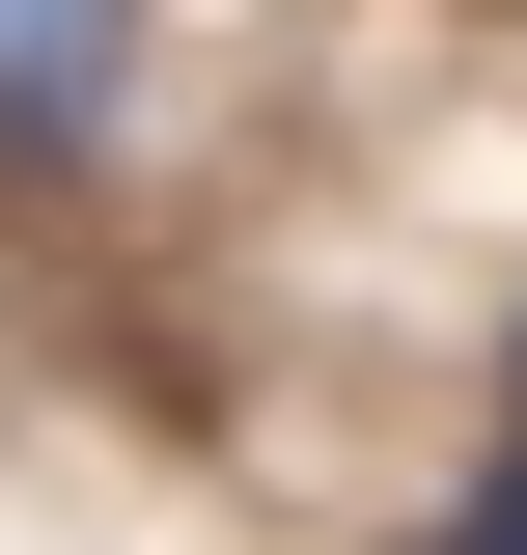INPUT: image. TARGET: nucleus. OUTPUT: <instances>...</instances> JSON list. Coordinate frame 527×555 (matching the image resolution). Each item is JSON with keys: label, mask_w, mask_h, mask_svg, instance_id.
Wrapping results in <instances>:
<instances>
[{"label": "nucleus", "mask_w": 527, "mask_h": 555, "mask_svg": "<svg viewBox=\"0 0 527 555\" xmlns=\"http://www.w3.org/2000/svg\"><path fill=\"white\" fill-rule=\"evenodd\" d=\"M445 555H527V444H500V473H472V500H445Z\"/></svg>", "instance_id": "nucleus-2"}, {"label": "nucleus", "mask_w": 527, "mask_h": 555, "mask_svg": "<svg viewBox=\"0 0 527 555\" xmlns=\"http://www.w3.org/2000/svg\"><path fill=\"white\" fill-rule=\"evenodd\" d=\"M112 83H139V0H0V139H28V167L112 139Z\"/></svg>", "instance_id": "nucleus-1"}]
</instances>
